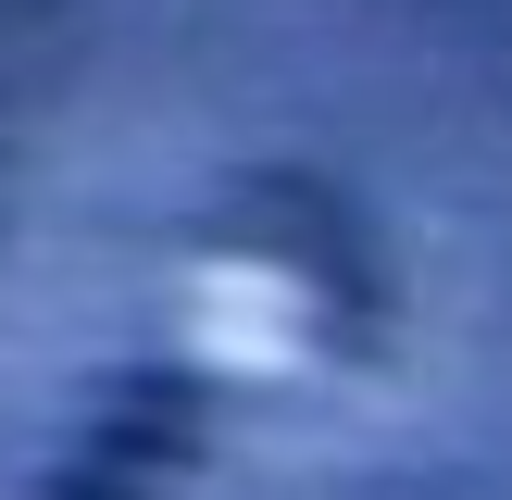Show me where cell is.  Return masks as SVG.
Instances as JSON below:
<instances>
[{"label": "cell", "mask_w": 512, "mask_h": 500, "mask_svg": "<svg viewBox=\"0 0 512 500\" xmlns=\"http://www.w3.org/2000/svg\"><path fill=\"white\" fill-rule=\"evenodd\" d=\"M300 288L288 275H263V263H225V275H200V350L213 363H250V375H288L300 363Z\"/></svg>", "instance_id": "cell-1"}]
</instances>
